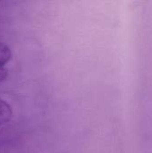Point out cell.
<instances>
[{
	"mask_svg": "<svg viewBox=\"0 0 152 153\" xmlns=\"http://www.w3.org/2000/svg\"><path fill=\"white\" fill-rule=\"evenodd\" d=\"M12 59V51L10 48L0 40V82L4 81L8 76L7 65Z\"/></svg>",
	"mask_w": 152,
	"mask_h": 153,
	"instance_id": "1",
	"label": "cell"
},
{
	"mask_svg": "<svg viewBox=\"0 0 152 153\" xmlns=\"http://www.w3.org/2000/svg\"><path fill=\"white\" fill-rule=\"evenodd\" d=\"M13 117V108L4 100L0 99V127L8 124Z\"/></svg>",
	"mask_w": 152,
	"mask_h": 153,
	"instance_id": "2",
	"label": "cell"
}]
</instances>
